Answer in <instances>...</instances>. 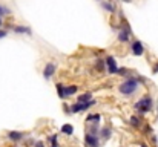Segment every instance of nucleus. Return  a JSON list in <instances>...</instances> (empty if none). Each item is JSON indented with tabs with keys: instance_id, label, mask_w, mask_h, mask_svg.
Masks as SVG:
<instances>
[{
	"instance_id": "f257e3e1",
	"label": "nucleus",
	"mask_w": 158,
	"mask_h": 147,
	"mask_svg": "<svg viewBox=\"0 0 158 147\" xmlns=\"http://www.w3.org/2000/svg\"><path fill=\"white\" fill-rule=\"evenodd\" d=\"M140 81H143V78L129 77V78H126V80L118 86V92H120L121 95L131 97V95H134V94L140 89Z\"/></svg>"
},
{
	"instance_id": "f03ea898",
	"label": "nucleus",
	"mask_w": 158,
	"mask_h": 147,
	"mask_svg": "<svg viewBox=\"0 0 158 147\" xmlns=\"http://www.w3.org/2000/svg\"><path fill=\"white\" fill-rule=\"evenodd\" d=\"M152 106H154V100L151 95H144L141 97L137 103H135V110L140 113V115H144V113H149L152 110Z\"/></svg>"
},
{
	"instance_id": "7ed1b4c3",
	"label": "nucleus",
	"mask_w": 158,
	"mask_h": 147,
	"mask_svg": "<svg viewBox=\"0 0 158 147\" xmlns=\"http://www.w3.org/2000/svg\"><path fill=\"white\" fill-rule=\"evenodd\" d=\"M94 104H95V100H91V101H88V103H75L74 106L69 107V112H71V113H80V112L88 110V109L92 107Z\"/></svg>"
},
{
	"instance_id": "20e7f679",
	"label": "nucleus",
	"mask_w": 158,
	"mask_h": 147,
	"mask_svg": "<svg viewBox=\"0 0 158 147\" xmlns=\"http://www.w3.org/2000/svg\"><path fill=\"white\" fill-rule=\"evenodd\" d=\"M105 64H106V67H107V74H112V75L117 74L118 66H117V61H115V58H114L112 55H107V57H106Z\"/></svg>"
},
{
	"instance_id": "39448f33",
	"label": "nucleus",
	"mask_w": 158,
	"mask_h": 147,
	"mask_svg": "<svg viewBox=\"0 0 158 147\" xmlns=\"http://www.w3.org/2000/svg\"><path fill=\"white\" fill-rule=\"evenodd\" d=\"M55 71H57L55 63H52V61L46 63V66H45V69H43V78H45V80H51L54 77V74H55Z\"/></svg>"
},
{
	"instance_id": "423d86ee",
	"label": "nucleus",
	"mask_w": 158,
	"mask_h": 147,
	"mask_svg": "<svg viewBox=\"0 0 158 147\" xmlns=\"http://www.w3.org/2000/svg\"><path fill=\"white\" fill-rule=\"evenodd\" d=\"M85 144L86 147H98L100 146V140H98V137H95V135H91V133H85Z\"/></svg>"
},
{
	"instance_id": "0eeeda50",
	"label": "nucleus",
	"mask_w": 158,
	"mask_h": 147,
	"mask_svg": "<svg viewBox=\"0 0 158 147\" xmlns=\"http://www.w3.org/2000/svg\"><path fill=\"white\" fill-rule=\"evenodd\" d=\"M131 51H132L134 55L141 57V55L144 54V46H143V43H141L140 40H135V42H132V45H131Z\"/></svg>"
},
{
	"instance_id": "6e6552de",
	"label": "nucleus",
	"mask_w": 158,
	"mask_h": 147,
	"mask_svg": "<svg viewBox=\"0 0 158 147\" xmlns=\"http://www.w3.org/2000/svg\"><path fill=\"white\" fill-rule=\"evenodd\" d=\"M129 35H131V29H129V26H124L123 29H120L118 31V40L121 42V43H127L129 42Z\"/></svg>"
},
{
	"instance_id": "1a4fd4ad",
	"label": "nucleus",
	"mask_w": 158,
	"mask_h": 147,
	"mask_svg": "<svg viewBox=\"0 0 158 147\" xmlns=\"http://www.w3.org/2000/svg\"><path fill=\"white\" fill-rule=\"evenodd\" d=\"M6 137H8V140H11L14 143H19V141H22L25 138V133L23 132H19V130H9Z\"/></svg>"
},
{
	"instance_id": "9d476101",
	"label": "nucleus",
	"mask_w": 158,
	"mask_h": 147,
	"mask_svg": "<svg viewBox=\"0 0 158 147\" xmlns=\"http://www.w3.org/2000/svg\"><path fill=\"white\" fill-rule=\"evenodd\" d=\"M12 31L15 34H28V35H31V28L29 26H20V25H17V26L12 28Z\"/></svg>"
},
{
	"instance_id": "9b49d317",
	"label": "nucleus",
	"mask_w": 158,
	"mask_h": 147,
	"mask_svg": "<svg viewBox=\"0 0 158 147\" xmlns=\"http://www.w3.org/2000/svg\"><path fill=\"white\" fill-rule=\"evenodd\" d=\"M129 124H131L132 127H135V129H140V127H141V120H140V116H138V115H132V116L129 118Z\"/></svg>"
},
{
	"instance_id": "f8f14e48",
	"label": "nucleus",
	"mask_w": 158,
	"mask_h": 147,
	"mask_svg": "<svg viewBox=\"0 0 158 147\" xmlns=\"http://www.w3.org/2000/svg\"><path fill=\"white\" fill-rule=\"evenodd\" d=\"M77 91H78V86H77V84L64 86V95H66V98L71 97V95H74V94H77Z\"/></svg>"
},
{
	"instance_id": "ddd939ff",
	"label": "nucleus",
	"mask_w": 158,
	"mask_h": 147,
	"mask_svg": "<svg viewBox=\"0 0 158 147\" xmlns=\"http://www.w3.org/2000/svg\"><path fill=\"white\" fill-rule=\"evenodd\" d=\"M91 100H92V94H91V92H85V94L78 95L77 103H88V101H91Z\"/></svg>"
},
{
	"instance_id": "4468645a",
	"label": "nucleus",
	"mask_w": 158,
	"mask_h": 147,
	"mask_svg": "<svg viewBox=\"0 0 158 147\" xmlns=\"http://www.w3.org/2000/svg\"><path fill=\"white\" fill-rule=\"evenodd\" d=\"M55 89H57V94L61 100H66V95H64V84L63 83H57L55 84Z\"/></svg>"
},
{
	"instance_id": "2eb2a0df",
	"label": "nucleus",
	"mask_w": 158,
	"mask_h": 147,
	"mask_svg": "<svg viewBox=\"0 0 158 147\" xmlns=\"http://www.w3.org/2000/svg\"><path fill=\"white\" fill-rule=\"evenodd\" d=\"M61 133L71 137V135L74 133V127H72L71 124H63V126H61Z\"/></svg>"
},
{
	"instance_id": "dca6fc26",
	"label": "nucleus",
	"mask_w": 158,
	"mask_h": 147,
	"mask_svg": "<svg viewBox=\"0 0 158 147\" xmlns=\"http://www.w3.org/2000/svg\"><path fill=\"white\" fill-rule=\"evenodd\" d=\"M100 120H102V115H98V113H91V115H88L86 123H91V121H94V123H100Z\"/></svg>"
},
{
	"instance_id": "f3484780",
	"label": "nucleus",
	"mask_w": 158,
	"mask_h": 147,
	"mask_svg": "<svg viewBox=\"0 0 158 147\" xmlns=\"http://www.w3.org/2000/svg\"><path fill=\"white\" fill-rule=\"evenodd\" d=\"M102 8H103L105 11H107V12H114V11H115V6H114L110 2H105V0L102 2Z\"/></svg>"
},
{
	"instance_id": "a211bd4d",
	"label": "nucleus",
	"mask_w": 158,
	"mask_h": 147,
	"mask_svg": "<svg viewBox=\"0 0 158 147\" xmlns=\"http://www.w3.org/2000/svg\"><path fill=\"white\" fill-rule=\"evenodd\" d=\"M110 133H112V132H110L109 127H103V129L100 130V137H102L103 140H109V138H110Z\"/></svg>"
},
{
	"instance_id": "6ab92c4d",
	"label": "nucleus",
	"mask_w": 158,
	"mask_h": 147,
	"mask_svg": "<svg viewBox=\"0 0 158 147\" xmlns=\"http://www.w3.org/2000/svg\"><path fill=\"white\" fill-rule=\"evenodd\" d=\"M105 67H106L105 60H100V58H98V60L95 61V69H97L98 72H103V71H105Z\"/></svg>"
},
{
	"instance_id": "aec40b11",
	"label": "nucleus",
	"mask_w": 158,
	"mask_h": 147,
	"mask_svg": "<svg viewBox=\"0 0 158 147\" xmlns=\"http://www.w3.org/2000/svg\"><path fill=\"white\" fill-rule=\"evenodd\" d=\"M57 140H58V135H51L49 137V143H51V146H58V143H57Z\"/></svg>"
},
{
	"instance_id": "412c9836",
	"label": "nucleus",
	"mask_w": 158,
	"mask_h": 147,
	"mask_svg": "<svg viewBox=\"0 0 158 147\" xmlns=\"http://www.w3.org/2000/svg\"><path fill=\"white\" fill-rule=\"evenodd\" d=\"M8 14H11V11H9L6 6H2V5H0V17H2V15H8Z\"/></svg>"
},
{
	"instance_id": "4be33fe9",
	"label": "nucleus",
	"mask_w": 158,
	"mask_h": 147,
	"mask_svg": "<svg viewBox=\"0 0 158 147\" xmlns=\"http://www.w3.org/2000/svg\"><path fill=\"white\" fill-rule=\"evenodd\" d=\"M117 75H127V69H124V67H118Z\"/></svg>"
},
{
	"instance_id": "5701e85b",
	"label": "nucleus",
	"mask_w": 158,
	"mask_h": 147,
	"mask_svg": "<svg viewBox=\"0 0 158 147\" xmlns=\"http://www.w3.org/2000/svg\"><path fill=\"white\" fill-rule=\"evenodd\" d=\"M34 147H45V144H43V141H37V143H34Z\"/></svg>"
},
{
	"instance_id": "b1692460",
	"label": "nucleus",
	"mask_w": 158,
	"mask_h": 147,
	"mask_svg": "<svg viewBox=\"0 0 158 147\" xmlns=\"http://www.w3.org/2000/svg\"><path fill=\"white\" fill-rule=\"evenodd\" d=\"M151 138H152V143H154V144L157 146V144H158V140H157V137H155V135L152 133V135H151Z\"/></svg>"
},
{
	"instance_id": "393cba45",
	"label": "nucleus",
	"mask_w": 158,
	"mask_h": 147,
	"mask_svg": "<svg viewBox=\"0 0 158 147\" xmlns=\"http://www.w3.org/2000/svg\"><path fill=\"white\" fill-rule=\"evenodd\" d=\"M6 34H8V32H6L5 29H0V39H3V37H6Z\"/></svg>"
},
{
	"instance_id": "a878e982",
	"label": "nucleus",
	"mask_w": 158,
	"mask_h": 147,
	"mask_svg": "<svg viewBox=\"0 0 158 147\" xmlns=\"http://www.w3.org/2000/svg\"><path fill=\"white\" fill-rule=\"evenodd\" d=\"M0 29H2V17H0Z\"/></svg>"
},
{
	"instance_id": "bb28decb",
	"label": "nucleus",
	"mask_w": 158,
	"mask_h": 147,
	"mask_svg": "<svg viewBox=\"0 0 158 147\" xmlns=\"http://www.w3.org/2000/svg\"><path fill=\"white\" fill-rule=\"evenodd\" d=\"M157 71H158V66H157V67H155V69H154V72H157Z\"/></svg>"
},
{
	"instance_id": "cd10ccee",
	"label": "nucleus",
	"mask_w": 158,
	"mask_h": 147,
	"mask_svg": "<svg viewBox=\"0 0 158 147\" xmlns=\"http://www.w3.org/2000/svg\"><path fill=\"white\" fill-rule=\"evenodd\" d=\"M140 147H148V146H144V144H141V146H140Z\"/></svg>"
},
{
	"instance_id": "c85d7f7f",
	"label": "nucleus",
	"mask_w": 158,
	"mask_h": 147,
	"mask_svg": "<svg viewBox=\"0 0 158 147\" xmlns=\"http://www.w3.org/2000/svg\"><path fill=\"white\" fill-rule=\"evenodd\" d=\"M51 147H54V146H51ZM55 147H60V146H55Z\"/></svg>"
},
{
	"instance_id": "c756f323",
	"label": "nucleus",
	"mask_w": 158,
	"mask_h": 147,
	"mask_svg": "<svg viewBox=\"0 0 158 147\" xmlns=\"http://www.w3.org/2000/svg\"><path fill=\"white\" fill-rule=\"evenodd\" d=\"M12 147H19V146H12Z\"/></svg>"
},
{
	"instance_id": "7c9ffc66",
	"label": "nucleus",
	"mask_w": 158,
	"mask_h": 147,
	"mask_svg": "<svg viewBox=\"0 0 158 147\" xmlns=\"http://www.w3.org/2000/svg\"><path fill=\"white\" fill-rule=\"evenodd\" d=\"M98 2H103V0H98Z\"/></svg>"
},
{
	"instance_id": "2f4dec72",
	"label": "nucleus",
	"mask_w": 158,
	"mask_h": 147,
	"mask_svg": "<svg viewBox=\"0 0 158 147\" xmlns=\"http://www.w3.org/2000/svg\"><path fill=\"white\" fill-rule=\"evenodd\" d=\"M124 2H129V0H124Z\"/></svg>"
}]
</instances>
